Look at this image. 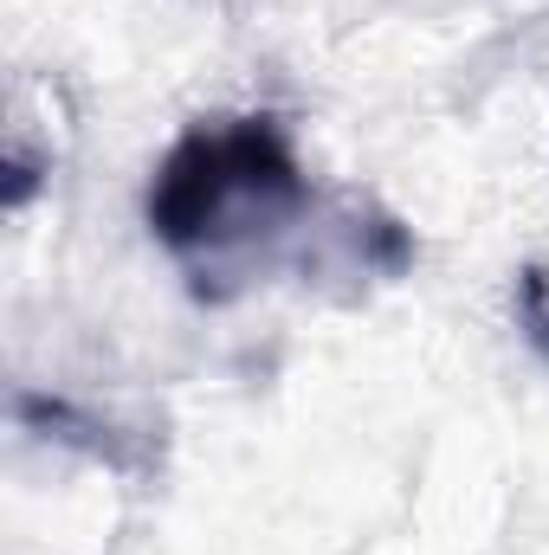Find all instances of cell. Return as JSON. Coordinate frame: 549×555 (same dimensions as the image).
<instances>
[{
  "label": "cell",
  "mask_w": 549,
  "mask_h": 555,
  "mask_svg": "<svg viewBox=\"0 0 549 555\" xmlns=\"http://www.w3.org/2000/svg\"><path fill=\"white\" fill-rule=\"evenodd\" d=\"M310 207L304 162L266 111L246 117H201L155 162L149 181V233L181 266H233L272 246Z\"/></svg>",
  "instance_id": "obj_1"
}]
</instances>
